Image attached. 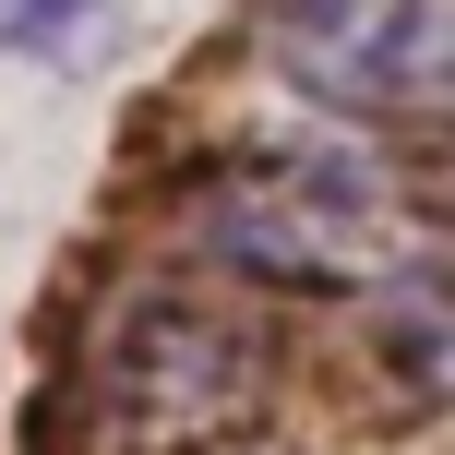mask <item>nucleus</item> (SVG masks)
I'll return each mask as SVG.
<instances>
[{"instance_id":"nucleus-4","label":"nucleus","mask_w":455,"mask_h":455,"mask_svg":"<svg viewBox=\"0 0 455 455\" xmlns=\"http://www.w3.org/2000/svg\"><path fill=\"white\" fill-rule=\"evenodd\" d=\"M108 0H0V60H72Z\"/></svg>"},{"instance_id":"nucleus-1","label":"nucleus","mask_w":455,"mask_h":455,"mask_svg":"<svg viewBox=\"0 0 455 455\" xmlns=\"http://www.w3.org/2000/svg\"><path fill=\"white\" fill-rule=\"evenodd\" d=\"M216 264L264 275V288H299V299H360L408 264V204L395 180L360 156V144H251L204 180L192 204Z\"/></svg>"},{"instance_id":"nucleus-3","label":"nucleus","mask_w":455,"mask_h":455,"mask_svg":"<svg viewBox=\"0 0 455 455\" xmlns=\"http://www.w3.org/2000/svg\"><path fill=\"white\" fill-rule=\"evenodd\" d=\"M108 384H120V419L132 432H216L228 408H240V384H251V360H240V336H228L216 312H192V299H144L132 323H120V347H108Z\"/></svg>"},{"instance_id":"nucleus-2","label":"nucleus","mask_w":455,"mask_h":455,"mask_svg":"<svg viewBox=\"0 0 455 455\" xmlns=\"http://www.w3.org/2000/svg\"><path fill=\"white\" fill-rule=\"evenodd\" d=\"M264 60L336 120L432 132L455 84V0H264Z\"/></svg>"}]
</instances>
